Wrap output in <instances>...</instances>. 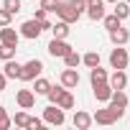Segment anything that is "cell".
Returning <instances> with one entry per match:
<instances>
[{
  "instance_id": "74e56055",
  "label": "cell",
  "mask_w": 130,
  "mask_h": 130,
  "mask_svg": "<svg viewBox=\"0 0 130 130\" xmlns=\"http://www.w3.org/2000/svg\"><path fill=\"white\" fill-rule=\"evenodd\" d=\"M125 3H127V5H130V0H125Z\"/></svg>"
},
{
  "instance_id": "44dd1931",
  "label": "cell",
  "mask_w": 130,
  "mask_h": 130,
  "mask_svg": "<svg viewBox=\"0 0 130 130\" xmlns=\"http://www.w3.org/2000/svg\"><path fill=\"white\" fill-rule=\"evenodd\" d=\"M115 5V15L120 18V21H125L127 15H130V5L125 3V0H117V3H112Z\"/></svg>"
},
{
  "instance_id": "f1b7e54d",
  "label": "cell",
  "mask_w": 130,
  "mask_h": 130,
  "mask_svg": "<svg viewBox=\"0 0 130 130\" xmlns=\"http://www.w3.org/2000/svg\"><path fill=\"white\" fill-rule=\"evenodd\" d=\"M10 21H13V13H10L8 8H0V28H3V26H10Z\"/></svg>"
},
{
  "instance_id": "603a6c76",
  "label": "cell",
  "mask_w": 130,
  "mask_h": 130,
  "mask_svg": "<svg viewBox=\"0 0 130 130\" xmlns=\"http://www.w3.org/2000/svg\"><path fill=\"white\" fill-rule=\"evenodd\" d=\"M64 64H67V67H72V69H77L79 64H82V56H79V54H77V51L72 48V51H69L67 56H64Z\"/></svg>"
},
{
  "instance_id": "4dcf8cb0",
  "label": "cell",
  "mask_w": 130,
  "mask_h": 130,
  "mask_svg": "<svg viewBox=\"0 0 130 130\" xmlns=\"http://www.w3.org/2000/svg\"><path fill=\"white\" fill-rule=\"evenodd\" d=\"M3 8H8V10L15 15V13L21 10V0H3Z\"/></svg>"
},
{
  "instance_id": "836d02e7",
  "label": "cell",
  "mask_w": 130,
  "mask_h": 130,
  "mask_svg": "<svg viewBox=\"0 0 130 130\" xmlns=\"http://www.w3.org/2000/svg\"><path fill=\"white\" fill-rule=\"evenodd\" d=\"M72 3L77 5V10H79V13H84V10H87V0H72Z\"/></svg>"
},
{
  "instance_id": "7402d4cb",
  "label": "cell",
  "mask_w": 130,
  "mask_h": 130,
  "mask_svg": "<svg viewBox=\"0 0 130 130\" xmlns=\"http://www.w3.org/2000/svg\"><path fill=\"white\" fill-rule=\"evenodd\" d=\"M15 51H18V46L0 43V59H3V61H8V59H15Z\"/></svg>"
},
{
  "instance_id": "f35d334b",
  "label": "cell",
  "mask_w": 130,
  "mask_h": 130,
  "mask_svg": "<svg viewBox=\"0 0 130 130\" xmlns=\"http://www.w3.org/2000/svg\"><path fill=\"white\" fill-rule=\"evenodd\" d=\"M127 82H130V74H127Z\"/></svg>"
},
{
  "instance_id": "7a4b0ae2",
  "label": "cell",
  "mask_w": 130,
  "mask_h": 130,
  "mask_svg": "<svg viewBox=\"0 0 130 130\" xmlns=\"http://www.w3.org/2000/svg\"><path fill=\"white\" fill-rule=\"evenodd\" d=\"M41 72H43V64H41L38 59H31V61H26L23 67H21V79H23V82H33Z\"/></svg>"
},
{
  "instance_id": "8fae6325",
  "label": "cell",
  "mask_w": 130,
  "mask_h": 130,
  "mask_svg": "<svg viewBox=\"0 0 130 130\" xmlns=\"http://www.w3.org/2000/svg\"><path fill=\"white\" fill-rule=\"evenodd\" d=\"M18 38H21V33H18L15 28H10V26H3V28H0V43L18 46Z\"/></svg>"
},
{
  "instance_id": "e0dca14e",
  "label": "cell",
  "mask_w": 130,
  "mask_h": 130,
  "mask_svg": "<svg viewBox=\"0 0 130 130\" xmlns=\"http://www.w3.org/2000/svg\"><path fill=\"white\" fill-rule=\"evenodd\" d=\"M72 122H74V127H79V130H87V127L92 125V115H87V112H82V110H79V112L74 115V120H72Z\"/></svg>"
},
{
  "instance_id": "ba28073f",
  "label": "cell",
  "mask_w": 130,
  "mask_h": 130,
  "mask_svg": "<svg viewBox=\"0 0 130 130\" xmlns=\"http://www.w3.org/2000/svg\"><path fill=\"white\" fill-rule=\"evenodd\" d=\"M69 51H72V46H69L67 41H64V38H54V41L48 43V54H51L54 59H56V56H59V59H64Z\"/></svg>"
},
{
  "instance_id": "30bf717a",
  "label": "cell",
  "mask_w": 130,
  "mask_h": 130,
  "mask_svg": "<svg viewBox=\"0 0 130 130\" xmlns=\"http://www.w3.org/2000/svg\"><path fill=\"white\" fill-rule=\"evenodd\" d=\"M61 84L67 87V89H74V87L79 84V72L72 69V67H67V69L61 72Z\"/></svg>"
},
{
  "instance_id": "8992f818",
  "label": "cell",
  "mask_w": 130,
  "mask_h": 130,
  "mask_svg": "<svg viewBox=\"0 0 130 130\" xmlns=\"http://www.w3.org/2000/svg\"><path fill=\"white\" fill-rule=\"evenodd\" d=\"M127 61H130V54L125 51V48H112V54H110V67L112 69H125L127 67Z\"/></svg>"
},
{
  "instance_id": "5bb4252c",
  "label": "cell",
  "mask_w": 130,
  "mask_h": 130,
  "mask_svg": "<svg viewBox=\"0 0 130 130\" xmlns=\"http://www.w3.org/2000/svg\"><path fill=\"white\" fill-rule=\"evenodd\" d=\"M107 82H110L112 89H125V84H127V74H125L122 69H115V74L107 77Z\"/></svg>"
},
{
  "instance_id": "7c38bea8",
  "label": "cell",
  "mask_w": 130,
  "mask_h": 130,
  "mask_svg": "<svg viewBox=\"0 0 130 130\" xmlns=\"http://www.w3.org/2000/svg\"><path fill=\"white\" fill-rule=\"evenodd\" d=\"M110 41H112L115 46H125V43L130 41V31L122 28V26H117L115 31H110Z\"/></svg>"
},
{
  "instance_id": "5b68a950",
  "label": "cell",
  "mask_w": 130,
  "mask_h": 130,
  "mask_svg": "<svg viewBox=\"0 0 130 130\" xmlns=\"http://www.w3.org/2000/svg\"><path fill=\"white\" fill-rule=\"evenodd\" d=\"M120 117H117V112L112 110V107H105V110H97L94 115H92V122H97V125H115Z\"/></svg>"
},
{
  "instance_id": "8d00e7d4",
  "label": "cell",
  "mask_w": 130,
  "mask_h": 130,
  "mask_svg": "<svg viewBox=\"0 0 130 130\" xmlns=\"http://www.w3.org/2000/svg\"><path fill=\"white\" fill-rule=\"evenodd\" d=\"M107 3H117V0H107Z\"/></svg>"
},
{
  "instance_id": "2e32d148",
  "label": "cell",
  "mask_w": 130,
  "mask_h": 130,
  "mask_svg": "<svg viewBox=\"0 0 130 130\" xmlns=\"http://www.w3.org/2000/svg\"><path fill=\"white\" fill-rule=\"evenodd\" d=\"M87 15H89V21H102V18H105V3L87 5Z\"/></svg>"
},
{
  "instance_id": "ac0fdd59",
  "label": "cell",
  "mask_w": 130,
  "mask_h": 130,
  "mask_svg": "<svg viewBox=\"0 0 130 130\" xmlns=\"http://www.w3.org/2000/svg\"><path fill=\"white\" fill-rule=\"evenodd\" d=\"M54 105H59L61 110H72V107H74V94H72V92H67V89H64V92L59 94V100H56Z\"/></svg>"
},
{
  "instance_id": "484cf974",
  "label": "cell",
  "mask_w": 130,
  "mask_h": 130,
  "mask_svg": "<svg viewBox=\"0 0 130 130\" xmlns=\"http://www.w3.org/2000/svg\"><path fill=\"white\" fill-rule=\"evenodd\" d=\"M102 23H105V28H107V31H115V28L120 26V18L112 13V15H105V18H102Z\"/></svg>"
},
{
  "instance_id": "d6986e66",
  "label": "cell",
  "mask_w": 130,
  "mask_h": 130,
  "mask_svg": "<svg viewBox=\"0 0 130 130\" xmlns=\"http://www.w3.org/2000/svg\"><path fill=\"white\" fill-rule=\"evenodd\" d=\"M51 33H54V38H67V36H69V23H67V21L51 23Z\"/></svg>"
},
{
  "instance_id": "277c9868",
  "label": "cell",
  "mask_w": 130,
  "mask_h": 130,
  "mask_svg": "<svg viewBox=\"0 0 130 130\" xmlns=\"http://www.w3.org/2000/svg\"><path fill=\"white\" fill-rule=\"evenodd\" d=\"M110 107L117 112V117H122V115H125V107H127V94H125L122 89H112V94H110Z\"/></svg>"
},
{
  "instance_id": "4316f807",
  "label": "cell",
  "mask_w": 130,
  "mask_h": 130,
  "mask_svg": "<svg viewBox=\"0 0 130 130\" xmlns=\"http://www.w3.org/2000/svg\"><path fill=\"white\" fill-rule=\"evenodd\" d=\"M38 3H41V8H43L46 13H56V8H59L61 0H38Z\"/></svg>"
},
{
  "instance_id": "e575fe53",
  "label": "cell",
  "mask_w": 130,
  "mask_h": 130,
  "mask_svg": "<svg viewBox=\"0 0 130 130\" xmlns=\"http://www.w3.org/2000/svg\"><path fill=\"white\" fill-rule=\"evenodd\" d=\"M46 15H48V13H46V10H43V8H38V10H36V15H33V18H36V21H46Z\"/></svg>"
},
{
  "instance_id": "ffe728a7",
  "label": "cell",
  "mask_w": 130,
  "mask_h": 130,
  "mask_svg": "<svg viewBox=\"0 0 130 130\" xmlns=\"http://www.w3.org/2000/svg\"><path fill=\"white\" fill-rule=\"evenodd\" d=\"M89 82H92V84L107 82V72H105V69H100V67H92V69H89Z\"/></svg>"
},
{
  "instance_id": "4fadbf2b",
  "label": "cell",
  "mask_w": 130,
  "mask_h": 130,
  "mask_svg": "<svg viewBox=\"0 0 130 130\" xmlns=\"http://www.w3.org/2000/svg\"><path fill=\"white\" fill-rule=\"evenodd\" d=\"M92 89H94V97H97V102H110V94H112V87H110V82L92 84Z\"/></svg>"
},
{
  "instance_id": "d590c367",
  "label": "cell",
  "mask_w": 130,
  "mask_h": 130,
  "mask_svg": "<svg viewBox=\"0 0 130 130\" xmlns=\"http://www.w3.org/2000/svg\"><path fill=\"white\" fill-rule=\"evenodd\" d=\"M5 82H8V77H5L3 72H0V92H3V89H5Z\"/></svg>"
},
{
  "instance_id": "3957f363",
  "label": "cell",
  "mask_w": 130,
  "mask_h": 130,
  "mask_svg": "<svg viewBox=\"0 0 130 130\" xmlns=\"http://www.w3.org/2000/svg\"><path fill=\"white\" fill-rule=\"evenodd\" d=\"M64 120H67V115H64V110L59 107V105H48L46 110H43V122H48V125H64Z\"/></svg>"
},
{
  "instance_id": "1f68e13d",
  "label": "cell",
  "mask_w": 130,
  "mask_h": 130,
  "mask_svg": "<svg viewBox=\"0 0 130 130\" xmlns=\"http://www.w3.org/2000/svg\"><path fill=\"white\" fill-rule=\"evenodd\" d=\"M13 122H15L18 127H26V125H28V115H26V112H15V117H13Z\"/></svg>"
},
{
  "instance_id": "d6a6232c",
  "label": "cell",
  "mask_w": 130,
  "mask_h": 130,
  "mask_svg": "<svg viewBox=\"0 0 130 130\" xmlns=\"http://www.w3.org/2000/svg\"><path fill=\"white\" fill-rule=\"evenodd\" d=\"M28 130H38V127H43V120H38V117H28V125H26Z\"/></svg>"
},
{
  "instance_id": "52a82bcc",
  "label": "cell",
  "mask_w": 130,
  "mask_h": 130,
  "mask_svg": "<svg viewBox=\"0 0 130 130\" xmlns=\"http://www.w3.org/2000/svg\"><path fill=\"white\" fill-rule=\"evenodd\" d=\"M41 31H43V28H41V21H36V18H31V21H26V23L21 26V36H23V38H31V41L38 38Z\"/></svg>"
},
{
  "instance_id": "83f0119b",
  "label": "cell",
  "mask_w": 130,
  "mask_h": 130,
  "mask_svg": "<svg viewBox=\"0 0 130 130\" xmlns=\"http://www.w3.org/2000/svg\"><path fill=\"white\" fill-rule=\"evenodd\" d=\"M13 125V120L8 117V112H5V107H0V130H8Z\"/></svg>"
},
{
  "instance_id": "ab89813d",
  "label": "cell",
  "mask_w": 130,
  "mask_h": 130,
  "mask_svg": "<svg viewBox=\"0 0 130 130\" xmlns=\"http://www.w3.org/2000/svg\"><path fill=\"white\" fill-rule=\"evenodd\" d=\"M33 3H36V0H33Z\"/></svg>"
},
{
  "instance_id": "6da1fadb",
  "label": "cell",
  "mask_w": 130,
  "mask_h": 130,
  "mask_svg": "<svg viewBox=\"0 0 130 130\" xmlns=\"http://www.w3.org/2000/svg\"><path fill=\"white\" fill-rule=\"evenodd\" d=\"M56 15H59V21H67V23H77L82 13L77 10V5L72 3V0H67V3H59V8H56Z\"/></svg>"
},
{
  "instance_id": "f546056e",
  "label": "cell",
  "mask_w": 130,
  "mask_h": 130,
  "mask_svg": "<svg viewBox=\"0 0 130 130\" xmlns=\"http://www.w3.org/2000/svg\"><path fill=\"white\" fill-rule=\"evenodd\" d=\"M64 89H67V87H64V84H61V87H48V92H46V97H48L51 102H56V100H59V94H61Z\"/></svg>"
},
{
  "instance_id": "9a60e30c",
  "label": "cell",
  "mask_w": 130,
  "mask_h": 130,
  "mask_svg": "<svg viewBox=\"0 0 130 130\" xmlns=\"http://www.w3.org/2000/svg\"><path fill=\"white\" fill-rule=\"evenodd\" d=\"M21 67H23V64L8 59V61H5V67H3V74H5L8 79H21Z\"/></svg>"
},
{
  "instance_id": "d4e9b609",
  "label": "cell",
  "mask_w": 130,
  "mask_h": 130,
  "mask_svg": "<svg viewBox=\"0 0 130 130\" xmlns=\"http://www.w3.org/2000/svg\"><path fill=\"white\" fill-rule=\"evenodd\" d=\"M82 64H87L89 69H92V67H100V54H97V51L84 54V56H82Z\"/></svg>"
},
{
  "instance_id": "cb8c5ba5",
  "label": "cell",
  "mask_w": 130,
  "mask_h": 130,
  "mask_svg": "<svg viewBox=\"0 0 130 130\" xmlns=\"http://www.w3.org/2000/svg\"><path fill=\"white\" fill-rule=\"evenodd\" d=\"M33 82H36V84H33V92H36V94H46L48 87H51V82H48V79H41V77H36Z\"/></svg>"
},
{
  "instance_id": "9c48e42d",
  "label": "cell",
  "mask_w": 130,
  "mask_h": 130,
  "mask_svg": "<svg viewBox=\"0 0 130 130\" xmlns=\"http://www.w3.org/2000/svg\"><path fill=\"white\" fill-rule=\"evenodd\" d=\"M15 102H18L23 110H31V107L36 105V92H33V89H18Z\"/></svg>"
}]
</instances>
